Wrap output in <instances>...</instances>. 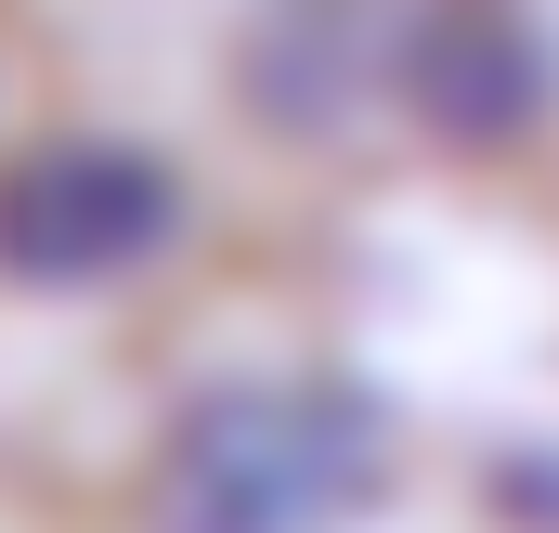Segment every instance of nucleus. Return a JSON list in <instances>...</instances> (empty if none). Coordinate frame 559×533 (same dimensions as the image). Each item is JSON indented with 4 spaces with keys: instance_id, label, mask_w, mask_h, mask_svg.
<instances>
[{
    "instance_id": "nucleus-2",
    "label": "nucleus",
    "mask_w": 559,
    "mask_h": 533,
    "mask_svg": "<svg viewBox=\"0 0 559 533\" xmlns=\"http://www.w3.org/2000/svg\"><path fill=\"white\" fill-rule=\"evenodd\" d=\"M182 235V182L143 143H39L0 169V273L66 299V286H131Z\"/></svg>"
},
{
    "instance_id": "nucleus-1",
    "label": "nucleus",
    "mask_w": 559,
    "mask_h": 533,
    "mask_svg": "<svg viewBox=\"0 0 559 533\" xmlns=\"http://www.w3.org/2000/svg\"><path fill=\"white\" fill-rule=\"evenodd\" d=\"M378 495V416L325 378H235L169 429V533H325Z\"/></svg>"
},
{
    "instance_id": "nucleus-3",
    "label": "nucleus",
    "mask_w": 559,
    "mask_h": 533,
    "mask_svg": "<svg viewBox=\"0 0 559 533\" xmlns=\"http://www.w3.org/2000/svg\"><path fill=\"white\" fill-rule=\"evenodd\" d=\"M391 26H378V0H261V26H248V105L286 118V131H325V118H352L391 66Z\"/></svg>"
}]
</instances>
